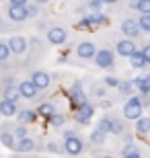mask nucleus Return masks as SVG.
I'll return each mask as SVG.
<instances>
[{"label":"nucleus","instance_id":"nucleus-1","mask_svg":"<svg viewBox=\"0 0 150 158\" xmlns=\"http://www.w3.org/2000/svg\"><path fill=\"white\" fill-rule=\"evenodd\" d=\"M27 41H29V47H27V56L23 60V68L33 70V68H37V64L41 60L45 58L49 43L45 41V37H41V35H31Z\"/></svg>","mask_w":150,"mask_h":158},{"label":"nucleus","instance_id":"nucleus-2","mask_svg":"<svg viewBox=\"0 0 150 158\" xmlns=\"http://www.w3.org/2000/svg\"><path fill=\"white\" fill-rule=\"evenodd\" d=\"M62 146H64V154L66 156H72V158H78L87 152V144L82 140V135L76 131V129H64L62 131Z\"/></svg>","mask_w":150,"mask_h":158},{"label":"nucleus","instance_id":"nucleus-3","mask_svg":"<svg viewBox=\"0 0 150 158\" xmlns=\"http://www.w3.org/2000/svg\"><path fill=\"white\" fill-rule=\"evenodd\" d=\"M0 99H8V101H15V103H21L17 72H0Z\"/></svg>","mask_w":150,"mask_h":158},{"label":"nucleus","instance_id":"nucleus-4","mask_svg":"<svg viewBox=\"0 0 150 158\" xmlns=\"http://www.w3.org/2000/svg\"><path fill=\"white\" fill-rule=\"evenodd\" d=\"M117 53L115 49H111V47H97V53H95V58H92V64L97 66L99 70H115L117 66Z\"/></svg>","mask_w":150,"mask_h":158},{"label":"nucleus","instance_id":"nucleus-5","mask_svg":"<svg viewBox=\"0 0 150 158\" xmlns=\"http://www.w3.org/2000/svg\"><path fill=\"white\" fill-rule=\"evenodd\" d=\"M97 53V43L92 39H80L74 45V58L76 64H91Z\"/></svg>","mask_w":150,"mask_h":158},{"label":"nucleus","instance_id":"nucleus-6","mask_svg":"<svg viewBox=\"0 0 150 158\" xmlns=\"http://www.w3.org/2000/svg\"><path fill=\"white\" fill-rule=\"evenodd\" d=\"M142 113H144V97H140V94L130 97L126 101L123 109H121V115L126 121H136V119L142 117Z\"/></svg>","mask_w":150,"mask_h":158},{"label":"nucleus","instance_id":"nucleus-7","mask_svg":"<svg viewBox=\"0 0 150 158\" xmlns=\"http://www.w3.org/2000/svg\"><path fill=\"white\" fill-rule=\"evenodd\" d=\"M117 29H119V33H121L123 37H127V39H134V41L144 37V33H142V29H140L138 17H123V19H119Z\"/></svg>","mask_w":150,"mask_h":158},{"label":"nucleus","instance_id":"nucleus-8","mask_svg":"<svg viewBox=\"0 0 150 158\" xmlns=\"http://www.w3.org/2000/svg\"><path fill=\"white\" fill-rule=\"evenodd\" d=\"M43 37H45V41L54 47H62L70 41V33L64 25H49L45 29V35Z\"/></svg>","mask_w":150,"mask_h":158},{"label":"nucleus","instance_id":"nucleus-9","mask_svg":"<svg viewBox=\"0 0 150 158\" xmlns=\"http://www.w3.org/2000/svg\"><path fill=\"white\" fill-rule=\"evenodd\" d=\"M43 146V135H25L21 140H17V146L12 152H21V154H37L41 152Z\"/></svg>","mask_w":150,"mask_h":158},{"label":"nucleus","instance_id":"nucleus-10","mask_svg":"<svg viewBox=\"0 0 150 158\" xmlns=\"http://www.w3.org/2000/svg\"><path fill=\"white\" fill-rule=\"evenodd\" d=\"M2 12H4V17L8 23H12L15 27H23L27 21H29V15H27V8L21 4H8L6 2L4 8H2Z\"/></svg>","mask_w":150,"mask_h":158},{"label":"nucleus","instance_id":"nucleus-11","mask_svg":"<svg viewBox=\"0 0 150 158\" xmlns=\"http://www.w3.org/2000/svg\"><path fill=\"white\" fill-rule=\"evenodd\" d=\"M6 43H8V47H11L12 56L23 64L25 56H27V47H29V41H27V37L21 35V33H11V35L6 37Z\"/></svg>","mask_w":150,"mask_h":158},{"label":"nucleus","instance_id":"nucleus-12","mask_svg":"<svg viewBox=\"0 0 150 158\" xmlns=\"http://www.w3.org/2000/svg\"><path fill=\"white\" fill-rule=\"evenodd\" d=\"M29 78L41 93H47V90L52 88V84H54V76L47 70H41V68H33V70L29 72Z\"/></svg>","mask_w":150,"mask_h":158},{"label":"nucleus","instance_id":"nucleus-13","mask_svg":"<svg viewBox=\"0 0 150 158\" xmlns=\"http://www.w3.org/2000/svg\"><path fill=\"white\" fill-rule=\"evenodd\" d=\"M19 94H21V101H37L41 99L43 93L31 82V78H19Z\"/></svg>","mask_w":150,"mask_h":158},{"label":"nucleus","instance_id":"nucleus-14","mask_svg":"<svg viewBox=\"0 0 150 158\" xmlns=\"http://www.w3.org/2000/svg\"><path fill=\"white\" fill-rule=\"evenodd\" d=\"M68 101H70V105H72V109L80 107L82 103L88 101V94H87V90H84V86H82V80L72 82V86L68 88Z\"/></svg>","mask_w":150,"mask_h":158},{"label":"nucleus","instance_id":"nucleus-15","mask_svg":"<svg viewBox=\"0 0 150 158\" xmlns=\"http://www.w3.org/2000/svg\"><path fill=\"white\" fill-rule=\"evenodd\" d=\"M12 125H15V121H11V119H4V121H0V144L6 148V150H15V146H17V138H15V134H12Z\"/></svg>","mask_w":150,"mask_h":158},{"label":"nucleus","instance_id":"nucleus-16","mask_svg":"<svg viewBox=\"0 0 150 158\" xmlns=\"http://www.w3.org/2000/svg\"><path fill=\"white\" fill-rule=\"evenodd\" d=\"M95 103H91V101H87V103H82L80 107H76L74 113H72V119H74L78 125H88L92 119V115H95Z\"/></svg>","mask_w":150,"mask_h":158},{"label":"nucleus","instance_id":"nucleus-17","mask_svg":"<svg viewBox=\"0 0 150 158\" xmlns=\"http://www.w3.org/2000/svg\"><path fill=\"white\" fill-rule=\"evenodd\" d=\"M136 41L134 39H127V37H121V39L115 41V53L121 56V58H130L134 52H136Z\"/></svg>","mask_w":150,"mask_h":158},{"label":"nucleus","instance_id":"nucleus-18","mask_svg":"<svg viewBox=\"0 0 150 158\" xmlns=\"http://www.w3.org/2000/svg\"><path fill=\"white\" fill-rule=\"evenodd\" d=\"M41 152H47V154H64L62 138H56V135L45 138V135H43V146H41Z\"/></svg>","mask_w":150,"mask_h":158},{"label":"nucleus","instance_id":"nucleus-19","mask_svg":"<svg viewBox=\"0 0 150 158\" xmlns=\"http://www.w3.org/2000/svg\"><path fill=\"white\" fill-rule=\"evenodd\" d=\"M37 111L35 109H29V107H21L19 109V113L15 115V121L17 123H23V125H33L35 121H37Z\"/></svg>","mask_w":150,"mask_h":158},{"label":"nucleus","instance_id":"nucleus-20","mask_svg":"<svg viewBox=\"0 0 150 158\" xmlns=\"http://www.w3.org/2000/svg\"><path fill=\"white\" fill-rule=\"evenodd\" d=\"M21 109V103H15V101L8 99H0V117L4 119H12Z\"/></svg>","mask_w":150,"mask_h":158},{"label":"nucleus","instance_id":"nucleus-21","mask_svg":"<svg viewBox=\"0 0 150 158\" xmlns=\"http://www.w3.org/2000/svg\"><path fill=\"white\" fill-rule=\"evenodd\" d=\"M35 111H37V115H39L41 119H49L58 109H56V103H54V101H41V103H37Z\"/></svg>","mask_w":150,"mask_h":158},{"label":"nucleus","instance_id":"nucleus-22","mask_svg":"<svg viewBox=\"0 0 150 158\" xmlns=\"http://www.w3.org/2000/svg\"><path fill=\"white\" fill-rule=\"evenodd\" d=\"M126 119H121V115H115V113H111V135H126Z\"/></svg>","mask_w":150,"mask_h":158},{"label":"nucleus","instance_id":"nucleus-23","mask_svg":"<svg viewBox=\"0 0 150 158\" xmlns=\"http://www.w3.org/2000/svg\"><path fill=\"white\" fill-rule=\"evenodd\" d=\"M127 10L136 12V15H148L150 0H127Z\"/></svg>","mask_w":150,"mask_h":158},{"label":"nucleus","instance_id":"nucleus-24","mask_svg":"<svg viewBox=\"0 0 150 158\" xmlns=\"http://www.w3.org/2000/svg\"><path fill=\"white\" fill-rule=\"evenodd\" d=\"M121 158H144V150L138 146V144H126V146L121 148Z\"/></svg>","mask_w":150,"mask_h":158},{"label":"nucleus","instance_id":"nucleus-25","mask_svg":"<svg viewBox=\"0 0 150 158\" xmlns=\"http://www.w3.org/2000/svg\"><path fill=\"white\" fill-rule=\"evenodd\" d=\"M127 60H130V66H132L134 70H146V68H148V62H146L144 53L140 52V49H136Z\"/></svg>","mask_w":150,"mask_h":158},{"label":"nucleus","instance_id":"nucleus-26","mask_svg":"<svg viewBox=\"0 0 150 158\" xmlns=\"http://www.w3.org/2000/svg\"><path fill=\"white\" fill-rule=\"evenodd\" d=\"M132 82H134L136 93H138L140 97H148V94H150V80L146 76H142V74H140V76H136Z\"/></svg>","mask_w":150,"mask_h":158},{"label":"nucleus","instance_id":"nucleus-27","mask_svg":"<svg viewBox=\"0 0 150 158\" xmlns=\"http://www.w3.org/2000/svg\"><path fill=\"white\" fill-rule=\"evenodd\" d=\"M117 94L130 99V97H134V94H138V93H136V86H134L132 80H119V84H117Z\"/></svg>","mask_w":150,"mask_h":158},{"label":"nucleus","instance_id":"nucleus-28","mask_svg":"<svg viewBox=\"0 0 150 158\" xmlns=\"http://www.w3.org/2000/svg\"><path fill=\"white\" fill-rule=\"evenodd\" d=\"M105 142H107V134H103L99 127H95L91 134H88V144H91V146L101 148V146H105Z\"/></svg>","mask_w":150,"mask_h":158},{"label":"nucleus","instance_id":"nucleus-29","mask_svg":"<svg viewBox=\"0 0 150 158\" xmlns=\"http://www.w3.org/2000/svg\"><path fill=\"white\" fill-rule=\"evenodd\" d=\"M47 123H49V127H54V129H62L66 123H68V115L66 113H62V111H56L52 115L49 119H45Z\"/></svg>","mask_w":150,"mask_h":158},{"label":"nucleus","instance_id":"nucleus-30","mask_svg":"<svg viewBox=\"0 0 150 158\" xmlns=\"http://www.w3.org/2000/svg\"><path fill=\"white\" fill-rule=\"evenodd\" d=\"M134 123H136V134L144 138V135L150 134V115H142V117L136 119Z\"/></svg>","mask_w":150,"mask_h":158},{"label":"nucleus","instance_id":"nucleus-31","mask_svg":"<svg viewBox=\"0 0 150 158\" xmlns=\"http://www.w3.org/2000/svg\"><path fill=\"white\" fill-rule=\"evenodd\" d=\"M88 15V21H91V27L95 29V27H103V25H107V17H105L103 12H87Z\"/></svg>","mask_w":150,"mask_h":158},{"label":"nucleus","instance_id":"nucleus-32","mask_svg":"<svg viewBox=\"0 0 150 158\" xmlns=\"http://www.w3.org/2000/svg\"><path fill=\"white\" fill-rule=\"evenodd\" d=\"M15 25L12 23H8L6 21V17H4V12L0 10V35H11V33H15Z\"/></svg>","mask_w":150,"mask_h":158},{"label":"nucleus","instance_id":"nucleus-33","mask_svg":"<svg viewBox=\"0 0 150 158\" xmlns=\"http://www.w3.org/2000/svg\"><path fill=\"white\" fill-rule=\"evenodd\" d=\"M97 127L103 131V134H107L109 135L111 134V113H105L103 117L99 119V123H97Z\"/></svg>","mask_w":150,"mask_h":158},{"label":"nucleus","instance_id":"nucleus-34","mask_svg":"<svg viewBox=\"0 0 150 158\" xmlns=\"http://www.w3.org/2000/svg\"><path fill=\"white\" fill-rule=\"evenodd\" d=\"M25 8H27V15H29V21H33V19H37L41 15V8H43V6L35 4L33 0H29V2L25 4Z\"/></svg>","mask_w":150,"mask_h":158},{"label":"nucleus","instance_id":"nucleus-35","mask_svg":"<svg viewBox=\"0 0 150 158\" xmlns=\"http://www.w3.org/2000/svg\"><path fill=\"white\" fill-rule=\"evenodd\" d=\"M12 134H15V138L17 140H21V138H25V135H29V125H23V123H17L15 121V125H12Z\"/></svg>","mask_w":150,"mask_h":158},{"label":"nucleus","instance_id":"nucleus-36","mask_svg":"<svg viewBox=\"0 0 150 158\" xmlns=\"http://www.w3.org/2000/svg\"><path fill=\"white\" fill-rule=\"evenodd\" d=\"M103 0H87L84 4V12H101L103 10Z\"/></svg>","mask_w":150,"mask_h":158},{"label":"nucleus","instance_id":"nucleus-37","mask_svg":"<svg viewBox=\"0 0 150 158\" xmlns=\"http://www.w3.org/2000/svg\"><path fill=\"white\" fill-rule=\"evenodd\" d=\"M138 23L144 35H150V12L148 15H138Z\"/></svg>","mask_w":150,"mask_h":158},{"label":"nucleus","instance_id":"nucleus-38","mask_svg":"<svg viewBox=\"0 0 150 158\" xmlns=\"http://www.w3.org/2000/svg\"><path fill=\"white\" fill-rule=\"evenodd\" d=\"M91 93L95 94L97 99H105V97H107V86H105L103 82H97V84L91 86Z\"/></svg>","mask_w":150,"mask_h":158},{"label":"nucleus","instance_id":"nucleus-39","mask_svg":"<svg viewBox=\"0 0 150 158\" xmlns=\"http://www.w3.org/2000/svg\"><path fill=\"white\" fill-rule=\"evenodd\" d=\"M101 82H103V84H105L107 88H117V84H119V78L113 76V74H107V76H105Z\"/></svg>","mask_w":150,"mask_h":158},{"label":"nucleus","instance_id":"nucleus-40","mask_svg":"<svg viewBox=\"0 0 150 158\" xmlns=\"http://www.w3.org/2000/svg\"><path fill=\"white\" fill-rule=\"evenodd\" d=\"M140 52L144 53V58H146V62H148V66H150V41H146L144 45H142V49Z\"/></svg>","mask_w":150,"mask_h":158},{"label":"nucleus","instance_id":"nucleus-41","mask_svg":"<svg viewBox=\"0 0 150 158\" xmlns=\"http://www.w3.org/2000/svg\"><path fill=\"white\" fill-rule=\"evenodd\" d=\"M92 156H95V158H115V156H113V154L101 152V150H99V148H95V150H92Z\"/></svg>","mask_w":150,"mask_h":158},{"label":"nucleus","instance_id":"nucleus-42","mask_svg":"<svg viewBox=\"0 0 150 158\" xmlns=\"http://www.w3.org/2000/svg\"><path fill=\"white\" fill-rule=\"evenodd\" d=\"M113 105H115V103H113L111 99H101V103H99V107H101V109H111Z\"/></svg>","mask_w":150,"mask_h":158},{"label":"nucleus","instance_id":"nucleus-43","mask_svg":"<svg viewBox=\"0 0 150 158\" xmlns=\"http://www.w3.org/2000/svg\"><path fill=\"white\" fill-rule=\"evenodd\" d=\"M6 2H8V4H21V6H25L29 0H6Z\"/></svg>","mask_w":150,"mask_h":158},{"label":"nucleus","instance_id":"nucleus-44","mask_svg":"<svg viewBox=\"0 0 150 158\" xmlns=\"http://www.w3.org/2000/svg\"><path fill=\"white\" fill-rule=\"evenodd\" d=\"M33 2H35V4H39V6H47L52 0H33Z\"/></svg>","mask_w":150,"mask_h":158},{"label":"nucleus","instance_id":"nucleus-45","mask_svg":"<svg viewBox=\"0 0 150 158\" xmlns=\"http://www.w3.org/2000/svg\"><path fill=\"white\" fill-rule=\"evenodd\" d=\"M144 109H148V111H150V94H148V97H144Z\"/></svg>","mask_w":150,"mask_h":158},{"label":"nucleus","instance_id":"nucleus-46","mask_svg":"<svg viewBox=\"0 0 150 158\" xmlns=\"http://www.w3.org/2000/svg\"><path fill=\"white\" fill-rule=\"evenodd\" d=\"M119 0H103V4H117Z\"/></svg>","mask_w":150,"mask_h":158},{"label":"nucleus","instance_id":"nucleus-47","mask_svg":"<svg viewBox=\"0 0 150 158\" xmlns=\"http://www.w3.org/2000/svg\"><path fill=\"white\" fill-rule=\"evenodd\" d=\"M146 78H148V80H150V72H148V74H146Z\"/></svg>","mask_w":150,"mask_h":158}]
</instances>
